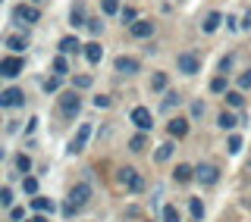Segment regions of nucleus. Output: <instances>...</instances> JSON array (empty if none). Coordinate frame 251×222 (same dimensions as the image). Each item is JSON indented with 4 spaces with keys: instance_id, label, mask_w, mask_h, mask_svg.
<instances>
[{
    "instance_id": "nucleus-17",
    "label": "nucleus",
    "mask_w": 251,
    "mask_h": 222,
    "mask_svg": "<svg viewBox=\"0 0 251 222\" xmlns=\"http://www.w3.org/2000/svg\"><path fill=\"white\" fill-rule=\"evenodd\" d=\"M217 125H220L223 132H232L235 125H239V119H235V113H229V110H223V113L217 116Z\"/></svg>"
},
{
    "instance_id": "nucleus-33",
    "label": "nucleus",
    "mask_w": 251,
    "mask_h": 222,
    "mask_svg": "<svg viewBox=\"0 0 251 222\" xmlns=\"http://www.w3.org/2000/svg\"><path fill=\"white\" fill-rule=\"evenodd\" d=\"M210 91H214V94H226V75H217L214 82H210Z\"/></svg>"
},
{
    "instance_id": "nucleus-32",
    "label": "nucleus",
    "mask_w": 251,
    "mask_h": 222,
    "mask_svg": "<svg viewBox=\"0 0 251 222\" xmlns=\"http://www.w3.org/2000/svg\"><path fill=\"white\" fill-rule=\"evenodd\" d=\"M22 188H25V194L35 197V194H38V178H35V176H25V178H22Z\"/></svg>"
},
{
    "instance_id": "nucleus-39",
    "label": "nucleus",
    "mask_w": 251,
    "mask_h": 222,
    "mask_svg": "<svg viewBox=\"0 0 251 222\" xmlns=\"http://www.w3.org/2000/svg\"><path fill=\"white\" fill-rule=\"evenodd\" d=\"M13 203V191L10 188H0V207H10Z\"/></svg>"
},
{
    "instance_id": "nucleus-16",
    "label": "nucleus",
    "mask_w": 251,
    "mask_h": 222,
    "mask_svg": "<svg viewBox=\"0 0 251 222\" xmlns=\"http://www.w3.org/2000/svg\"><path fill=\"white\" fill-rule=\"evenodd\" d=\"M85 60L91 63V66H98L100 60H104V47H100L98 41H91V44H85Z\"/></svg>"
},
{
    "instance_id": "nucleus-2",
    "label": "nucleus",
    "mask_w": 251,
    "mask_h": 222,
    "mask_svg": "<svg viewBox=\"0 0 251 222\" xmlns=\"http://www.w3.org/2000/svg\"><path fill=\"white\" fill-rule=\"evenodd\" d=\"M116 181H120L126 191H132V194L145 191V178H141V172L135 169V166H123V169L116 172Z\"/></svg>"
},
{
    "instance_id": "nucleus-41",
    "label": "nucleus",
    "mask_w": 251,
    "mask_h": 222,
    "mask_svg": "<svg viewBox=\"0 0 251 222\" xmlns=\"http://www.w3.org/2000/svg\"><path fill=\"white\" fill-rule=\"evenodd\" d=\"M110 104H113V100H110L107 94H100V97H94V107H98V110H107Z\"/></svg>"
},
{
    "instance_id": "nucleus-36",
    "label": "nucleus",
    "mask_w": 251,
    "mask_h": 222,
    "mask_svg": "<svg viewBox=\"0 0 251 222\" xmlns=\"http://www.w3.org/2000/svg\"><path fill=\"white\" fill-rule=\"evenodd\" d=\"M44 91L47 94H57L60 91V75H50V78H47V82H44Z\"/></svg>"
},
{
    "instance_id": "nucleus-4",
    "label": "nucleus",
    "mask_w": 251,
    "mask_h": 222,
    "mask_svg": "<svg viewBox=\"0 0 251 222\" xmlns=\"http://www.w3.org/2000/svg\"><path fill=\"white\" fill-rule=\"evenodd\" d=\"M13 19L19 22V25H35V22L41 19V10H38L35 3H19L13 10Z\"/></svg>"
},
{
    "instance_id": "nucleus-20",
    "label": "nucleus",
    "mask_w": 251,
    "mask_h": 222,
    "mask_svg": "<svg viewBox=\"0 0 251 222\" xmlns=\"http://www.w3.org/2000/svg\"><path fill=\"white\" fill-rule=\"evenodd\" d=\"M145 147H148V132H138V134L129 138V150H132V154H141Z\"/></svg>"
},
{
    "instance_id": "nucleus-48",
    "label": "nucleus",
    "mask_w": 251,
    "mask_h": 222,
    "mask_svg": "<svg viewBox=\"0 0 251 222\" xmlns=\"http://www.w3.org/2000/svg\"><path fill=\"white\" fill-rule=\"evenodd\" d=\"M28 3H35V6H38V3H41V0H28Z\"/></svg>"
},
{
    "instance_id": "nucleus-14",
    "label": "nucleus",
    "mask_w": 251,
    "mask_h": 222,
    "mask_svg": "<svg viewBox=\"0 0 251 222\" xmlns=\"http://www.w3.org/2000/svg\"><path fill=\"white\" fill-rule=\"evenodd\" d=\"M192 178H195V169L188 163H179L176 169H173V181H176V185H188Z\"/></svg>"
},
{
    "instance_id": "nucleus-46",
    "label": "nucleus",
    "mask_w": 251,
    "mask_h": 222,
    "mask_svg": "<svg viewBox=\"0 0 251 222\" xmlns=\"http://www.w3.org/2000/svg\"><path fill=\"white\" fill-rule=\"evenodd\" d=\"M226 28H232V31L239 28V22H235V16H226Z\"/></svg>"
},
{
    "instance_id": "nucleus-29",
    "label": "nucleus",
    "mask_w": 251,
    "mask_h": 222,
    "mask_svg": "<svg viewBox=\"0 0 251 222\" xmlns=\"http://www.w3.org/2000/svg\"><path fill=\"white\" fill-rule=\"evenodd\" d=\"M120 19H123V25H132V22L138 19V13L132 10V6H123V10H120Z\"/></svg>"
},
{
    "instance_id": "nucleus-42",
    "label": "nucleus",
    "mask_w": 251,
    "mask_h": 222,
    "mask_svg": "<svg viewBox=\"0 0 251 222\" xmlns=\"http://www.w3.org/2000/svg\"><path fill=\"white\" fill-rule=\"evenodd\" d=\"M201 116H204V104L195 100V104H192V119H201Z\"/></svg>"
},
{
    "instance_id": "nucleus-22",
    "label": "nucleus",
    "mask_w": 251,
    "mask_h": 222,
    "mask_svg": "<svg viewBox=\"0 0 251 222\" xmlns=\"http://www.w3.org/2000/svg\"><path fill=\"white\" fill-rule=\"evenodd\" d=\"M6 47H10L13 53H22V50L28 47V41H25L22 35H6Z\"/></svg>"
},
{
    "instance_id": "nucleus-40",
    "label": "nucleus",
    "mask_w": 251,
    "mask_h": 222,
    "mask_svg": "<svg viewBox=\"0 0 251 222\" xmlns=\"http://www.w3.org/2000/svg\"><path fill=\"white\" fill-rule=\"evenodd\" d=\"M239 88L245 91V88H251V69H245V72L239 75Z\"/></svg>"
},
{
    "instance_id": "nucleus-13",
    "label": "nucleus",
    "mask_w": 251,
    "mask_h": 222,
    "mask_svg": "<svg viewBox=\"0 0 251 222\" xmlns=\"http://www.w3.org/2000/svg\"><path fill=\"white\" fill-rule=\"evenodd\" d=\"M167 132H170V138H185V134H188V119L185 116H176V119H170V122H167Z\"/></svg>"
},
{
    "instance_id": "nucleus-3",
    "label": "nucleus",
    "mask_w": 251,
    "mask_h": 222,
    "mask_svg": "<svg viewBox=\"0 0 251 222\" xmlns=\"http://www.w3.org/2000/svg\"><path fill=\"white\" fill-rule=\"evenodd\" d=\"M57 104H60V113L66 116V119H75L78 110H82V97H78L75 88H73V91H63L60 97H57Z\"/></svg>"
},
{
    "instance_id": "nucleus-9",
    "label": "nucleus",
    "mask_w": 251,
    "mask_h": 222,
    "mask_svg": "<svg viewBox=\"0 0 251 222\" xmlns=\"http://www.w3.org/2000/svg\"><path fill=\"white\" fill-rule=\"evenodd\" d=\"M22 104H25V94H22L19 88L0 91V107H3V110H16V107H22Z\"/></svg>"
},
{
    "instance_id": "nucleus-1",
    "label": "nucleus",
    "mask_w": 251,
    "mask_h": 222,
    "mask_svg": "<svg viewBox=\"0 0 251 222\" xmlns=\"http://www.w3.org/2000/svg\"><path fill=\"white\" fill-rule=\"evenodd\" d=\"M88 200H91V185H88V181L73 185V188H69V194H66V203H63V216H75L78 210L88 207Z\"/></svg>"
},
{
    "instance_id": "nucleus-6",
    "label": "nucleus",
    "mask_w": 251,
    "mask_h": 222,
    "mask_svg": "<svg viewBox=\"0 0 251 222\" xmlns=\"http://www.w3.org/2000/svg\"><path fill=\"white\" fill-rule=\"evenodd\" d=\"M22 69H25V60H22L19 53H13V57H3V60H0V75H3V78H16Z\"/></svg>"
},
{
    "instance_id": "nucleus-50",
    "label": "nucleus",
    "mask_w": 251,
    "mask_h": 222,
    "mask_svg": "<svg viewBox=\"0 0 251 222\" xmlns=\"http://www.w3.org/2000/svg\"><path fill=\"white\" fill-rule=\"evenodd\" d=\"M245 203H248V207H251V197H248V200H245Z\"/></svg>"
},
{
    "instance_id": "nucleus-38",
    "label": "nucleus",
    "mask_w": 251,
    "mask_h": 222,
    "mask_svg": "<svg viewBox=\"0 0 251 222\" xmlns=\"http://www.w3.org/2000/svg\"><path fill=\"white\" fill-rule=\"evenodd\" d=\"M226 147H229V154H239V150H242V138H239V134H229V144H226Z\"/></svg>"
},
{
    "instance_id": "nucleus-7",
    "label": "nucleus",
    "mask_w": 251,
    "mask_h": 222,
    "mask_svg": "<svg viewBox=\"0 0 251 222\" xmlns=\"http://www.w3.org/2000/svg\"><path fill=\"white\" fill-rule=\"evenodd\" d=\"M195 178H198L201 181V185H217V181H220V169H217V166L214 163H198V166H195Z\"/></svg>"
},
{
    "instance_id": "nucleus-28",
    "label": "nucleus",
    "mask_w": 251,
    "mask_h": 222,
    "mask_svg": "<svg viewBox=\"0 0 251 222\" xmlns=\"http://www.w3.org/2000/svg\"><path fill=\"white\" fill-rule=\"evenodd\" d=\"M16 169H19L22 176H25V172H31V156H28V154H19V156H16Z\"/></svg>"
},
{
    "instance_id": "nucleus-44",
    "label": "nucleus",
    "mask_w": 251,
    "mask_h": 222,
    "mask_svg": "<svg viewBox=\"0 0 251 222\" xmlns=\"http://www.w3.org/2000/svg\"><path fill=\"white\" fill-rule=\"evenodd\" d=\"M242 28H248V31H251V10L242 16Z\"/></svg>"
},
{
    "instance_id": "nucleus-30",
    "label": "nucleus",
    "mask_w": 251,
    "mask_h": 222,
    "mask_svg": "<svg viewBox=\"0 0 251 222\" xmlns=\"http://www.w3.org/2000/svg\"><path fill=\"white\" fill-rule=\"evenodd\" d=\"M179 104H182V97H179V94H176V91H170V94H167V97H163V110H167V113H170V110H173V107H179Z\"/></svg>"
},
{
    "instance_id": "nucleus-27",
    "label": "nucleus",
    "mask_w": 251,
    "mask_h": 222,
    "mask_svg": "<svg viewBox=\"0 0 251 222\" xmlns=\"http://www.w3.org/2000/svg\"><path fill=\"white\" fill-rule=\"evenodd\" d=\"M151 91H167V72H154L151 75Z\"/></svg>"
},
{
    "instance_id": "nucleus-31",
    "label": "nucleus",
    "mask_w": 251,
    "mask_h": 222,
    "mask_svg": "<svg viewBox=\"0 0 251 222\" xmlns=\"http://www.w3.org/2000/svg\"><path fill=\"white\" fill-rule=\"evenodd\" d=\"M188 213H192L195 219H201V216H204V203L198 200V197H192V200H188Z\"/></svg>"
},
{
    "instance_id": "nucleus-43",
    "label": "nucleus",
    "mask_w": 251,
    "mask_h": 222,
    "mask_svg": "<svg viewBox=\"0 0 251 222\" xmlns=\"http://www.w3.org/2000/svg\"><path fill=\"white\" fill-rule=\"evenodd\" d=\"M229 69H232V57H223V60H220V72H229Z\"/></svg>"
},
{
    "instance_id": "nucleus-26",
    "label": "nucleus",
    "mask_w": 251,
    "mask_h": 222,
    "mask_svg": "<svg viewBox=\"0 0 251 222\" xmlns=\"http://www.w3.org/2000/svg\"><path fill=\"white\" fill-rule=\"evenodd\" d=\"M242 104H245V97H242V91H226V107L239 110Z\"/></svg>"
},
{
    "instance_id": "nucleus-34",
    "label": "nucleus",
    "mask_w": 251,
    "mask_h": 222,
    "mask_svg": "<svg viewBox=\"0 0 251 222\" xmlns=\"http://www.w3.org/2000/svg\"><path fill=\"white\" fill-rule=\"evenodd\" d=\"M100 10H104V16L120 13V0H104V3H100Z\"/></svg>"
},
{
    "instance_id": "nucleus-10",
    "label": "nucleus",
    "mask_w": 251,
    "mask_h": 222,
    "mask_svg": "<svg viewBox=\"0 0 251 222\" xmlns=\"http://www.w3.org/2000/svg\"><path fill=\"white\" fill-rule=\"evenodd\" d=\"M132 122H135L138 132H151V129H154L151 110H148V107H135V110H132Z\"/></svg>"
},
{
    "instance_id": "nucleus-51",
    "label": "nucleus",
    "mask_w": 251,
    "mask_h": 222,
    "mask_svg": "<svg viewBox=\"0 0 251 222\" xmlns=\"http://www.w3.org/2000/svg\"><path fill=\"white\" fill-rule=\"evenodd\" d=\"M0 3H3V0H0Z\"/></svg>"
},
{
    "instance_id": "nucleus-49",
    "label": "nucleus",
    "mask_w": 251,
    "mask_h": 222,
    "mask_svg": "<svg viewBox=\"0 0 251 222\" xmlns=\"http://www.w3.org/2000/svg\"><path fill=\"white\" fill-rule=\"evenodd\" d=\"M245 169H248V172H251V160H248V166H245Z\"/></svg>"
},
{
    "instance_id": "nucleus-5",
    "label": "nucleus",
    "mask_w": 251,
    "mask_h": 222,
    "mask_svg": "<svg viewBox=\"0 0 251 222\" xmlns=\"http://www.w3.org/2000/svg\"><path fill=\"white\" fill-rule=\"evenodd\" d=\"M176 69H179L182 75H198V72H201V60L195 57L192 50H182V53L176 57Z\"/></svg>"
},
{
    "instance_id": "nucleus-12",
    "label": "nucleus",
    "mask_w": 251,
    "mask_h": 222,
    "mask_svg": "<svg viewBox=\"0 0 251 222\" xmlns=\"http://www.w3.org/2000/svg\"><path fill=\"white\" fill-rule=\"evenodd\" d=\"M129 35H132V38H151V35H154V22H151V19H135V22L129 25Z\"/></svg>"
},
{
    "instance_id": "nucleus-18",
    "label": "nucleus",
    "mask_w": 251,
    "mask_h": 222,
    "mask_svg": "<svg viewBox=\"0 0 251 222\" xmlns=\"http://www.w3.org/2000/svg\"><path fill=\"white\" fill-rule=\"evenodd\" d=\"M220 22H223V13H217V10H214V13H207V16H204L201 28L210 35V31H217V28H220Z\"/></svg>"
},
{
    "instance_id": "nucleus-35",
    "label": "nucleus",
    "mask_w": 251,
    "mask_h": 222,
    "mask_svg": "<svg viewBox=\"0 0 251 222\" xmlns=\"http://www.w3.org/2000/svg\"><path fill=\"white\" fill-rule=\"evenodd\" d=\"M73 85H75V91L91 88V75H75V78H73Z\"/></svg>"
},
{
    "instance_id": "nucleus-19",
    "label": "nucleus",
    "mask_w": 251,
    "mask_h": 222,
    "mask_svg": "<svg viewBox=\"0 0 251 222\" xmlns=\"http://www.w3.org/2000/svg\"><path fill=\"white\" fill-rule=\"evenodd\" d=\"M78 50H85V44H78V38L66 35V38L60 41V53H78Z\"/></svg>"
},
{
    "instance_id": "nucleus-25",
    "label": "nucleus",
    "mask_w": 251,
    "mask_h": 222,
    "mask_svg": "<svg viewBox=\"0 0 251 222\" xmlns=\"http://www.w3.org/2000/svg\"><path fill=\"white\" fill-rule=\"evenodd\" d=\"M173 150H176V144H173V141H167V144H160V147H157V163H167L170 156H173Z\"/></svg>"
},
{
    "instance_id": "nucleus-47",
    "label": "nucleus",
    "mask_w": 251,
    "mask_h": 222,
    "mask_svg": "<svg viewBox=\"0 0 251 222\" xmlns=\"http://www.w3.org/2000/svg\"><path fill=\"white\" fill-rule=\"evenodd\" d=\"M10 216H13V219H22V216H25V210H19V207H13V210H10Z\"/></svg>"
},
{
    "instance_id": "nucleus-11",
    "label": "nucleus",
    "mask_w": 251,
    "mask_h": 222,
    "mask_svg": "<svg viewBox=\"0 0 251 222\" xmlns=\"http://www.w3.org/2000/svg\"><path fill=\"white\" fill-rule=\"evenodd\" d=\"M113 69H116L120 75H135L138 69H141V63H138L135 57H126V53H123V57L113 60Z\"/></svg>"
},
{
    "instance_id": "nucleus-45",
    "label": "nucleus",
    "mask_w": 251,
    "mask_h": 222,
    "mask_svg": "<svg viewBox=\"0 0 251 222\" xmlns=\"http://www.w3.org/2000/svg\"><path fill=\"white\" fill-rule=\"evenodd\" d=\"M25 222H50V219H47L44 213H35V216H31V219H25Z\"/></svg>"
},
{
    "instance_id": "nucleus-8",
    "label": "nucleus",
    "mask_w": 251,
    "mask_h": 222,
    "mask_svg": "<svg viewBox=\"0 0 251 222\" xmlns=\"http://www.w3.org/2000/svg\"><path fill=\"white\" fill-rule=\"evenodd\" d=\"M88 138H91V122H82L78 132L73 134V141H69V154H82L88 147Z\"/></svg>"
},
{
    "instance_id": "nucleus-21",
    "label": "nucleus",
    "mask_w": 251,
    "mask_h": 222,
    "mask_svg": "<svg viewBox=\"0 0 251 222\" xmlns=\"http://www.w3.org/2000/svg\"><path fill=\"white\" fill-rule=\"evenodd\" d=\"M31 207H35V213H53V200H47V197H41V194H35L31 197Z\"/></svg>"
},
{
    "instance_id": "nucleus-23",
    "label": "nucleus",
    "mask_w": 251,
    "mask_h": 222,
    "mask_svg": "<svg viewBox=\"0 0 251 222\" xmlns=\"http://www.w3.org/2000/svg\"><path fill=\"white\" fill-rule=\"evenodd\" d=\"M50 66H53V75H66L69 72V63H66V53H57V57H53V63H50Z\"/></svg>"
},
{
    "instance_id": "nucleus-37",
    "label": "nucleus",
    "mask_w": 251,
    "mask_h": 222,
    "mask_svg": "<svg viewBox=\"0 0 251 222\" xmlns=\"http://www.w3.org/2000/svg\"><path fill=\"white\" fill-rule=\"evenodd\" d=\"M85 28H88L91 35H100V28H104V22H100V19H88V22H85Z\"/></svg>"
},
{
    "instance_id": "nucleus-15",
    "label": "nucleus",
    "mask_w": 251,
    "mask_h": 222,
    "mask_svg": "<svg viewBox=\"0 0 251 222\" xmlns=\"http://www.w3.org/2000/svg\"><path fill=\"white\" fill-rule=\"evenodd\" d=\"M85 22H88V16H85V3H73V10H69V25L82 28Z\"/></svg>"
},
{
    "instance_id": "nucleus-24",
    "label": "nucleus",
    "mask_w": 251,
    "mask_h": 222,
    "mask_svg": "<svg viewBox=\"0 0 251 222\" xmlns=\"http://www.w3.org/2000/svg\"><path fill=\"white\" fill-rule=\"evenodd\" d=\"M160 219H163V222H182V216H179V210H176V203H167V207H163V213H160Z\"/></svg>"
}]
</instances>
